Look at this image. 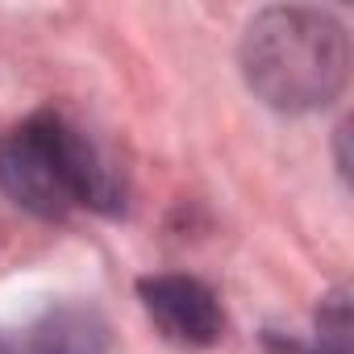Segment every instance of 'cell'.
I'll use <instances>...</instances> for the list:
<instances>
[{"instance_id": "277c9868", "label": "cell", "mask_w": 354, "mask_h": 354, "mask_svg": "<svg viewBox=\"0 0 354 354\" xmlns=\"http://www.w3.org/2000/svg\"><path fill=\"white\" fill-rule=\"evenodd\" d=\"M34 354H104V329L92 313L63 308L38 333Z\"/></svg>"}, {"instance_id": "3957f363", "label": "cell", "mask_w": 354, "mask_h": 354, "mask_svg": "<svg viewBox=\"0 0 354 354\" xmlns=\"http://www.w3.org/2000/svg\"><path fill=\"white\" fill-rule=\"evenodd\" d=\"M138 296L162 337L180 346H213L225 329V313L213 288L192 275H150L138 283Z\"/></svg>"}, {"instance_id": "7a4b0ae2", "label": "cell", "mask_w": 354, "mask_h": 354, "mask_svg": "<svg viewBox=\"0 0 354 354\" xmlns=\"http://www.w3.org/2000/svg\"><path fill=\"white\" fill-rule=\"evenodd\" d=\"M0 192L42 221H63L80 205L96 213L121 209L113 162L59 113H38L0 133Z\"/></svg>"}, {"instance_id": "6da1fadb", "label": "cell", "mask_w": 354, "mask_h": 354, "mask_svg": "<svg viewBox=\"0 0 354 354\" xmlns=\"http://www.w3.org/2000/svg\"><path fill=\"white\" fill-rule=\"evenodd\" d=\"M246 88L279 113H313L350 80V38L333 13L279 5L250 17L238 46Z\"/></svg>"}]
</instances>
